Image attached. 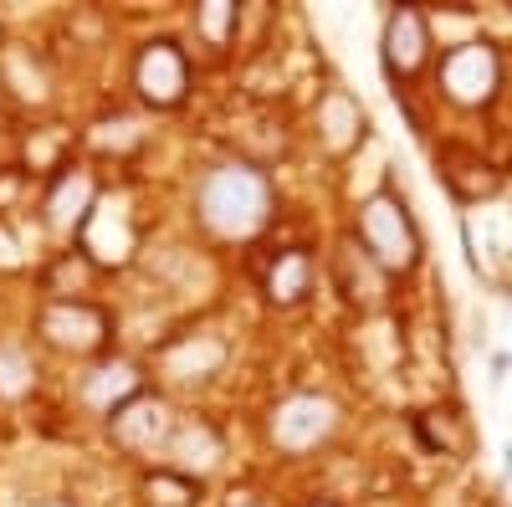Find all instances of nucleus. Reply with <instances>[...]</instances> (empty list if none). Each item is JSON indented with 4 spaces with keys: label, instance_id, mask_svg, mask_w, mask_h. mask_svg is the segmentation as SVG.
<instances>
[{
    "label": "nucleus",
    "instance_id": "412c9836",
    "mask_svg": "<svg viewBox=\"0 0 512 507\" xmlns=\"http://www.w3.org/2000/svg\"><path fill=\"white\" fill-rule=\"evenodd\" d=\"M420 436H425V446L431 451H461V420H456V410H425L420 415Z\"/></svg>",
    "mask_w": 512,
    "mask_h": 507
},
{
    "label": "nucleus",
    "instance_id": "dca6fc26",
    "mask_svg": "<svg viewBox=\"0 0 512 507\" xmlns=\"http://www.w3.org/2000/svg\"><path fill=\"white\" fill-rule=\"evenodd\" d=\"M0 82L21 103H47V67H41L26 47H0Z\"/></svg>",
    "mask_w": 512,
    "mask_h": 507
},
{
    "label": "nucleus",
    "instance_id": "423d86ee",
    "mask_svg": "<svg viewBox=\"0 0 512 507\" xmlns=\"http://www.w3.org/2000/svg\"><path fill=\"white\" fill-rule=\"evenodd\" d=\"M379 57H384V72H390L395 82L420 77V72H425V62H431V21H425V11L400 6V11L384 16Z\"/></svg>",
    "mask_w": 512,
    "mask_h": 507
},
{
    "label": "nucleus",
    "instance_id": "f03ea898",
    "mask_svg": "<svg viewBox=\"0 0 512 507\" xmlns=\"http://www.w3.org/2000/svg\"><path fill=\"white\" fill-rule=\"evenodd\" d=\"M359 241L369 257L400 277L420 262V231H415V216H410V205L395 195V190H374L364 205H359Z\"/></svg>",
    "mask_w": 512,
    "mask_h": 507
},
{
    "label": "nucleus",
    "instance_id": "39448f33",
    "mask_svg": "<svg viewBox=\"0 0 512 507\" xmlns=\"http://www.w3.org/2000/svg\"><path fill=\"white\" fill-rule=\"evenodd\" d=\"M36 333L47 338L57 354H98L108 344L113 323H108L103 308H93L82 298V303H47L36 318Z\"/></svg>",
    "mask_w": 512,
    "mask_h": 507
},
{
    "label": "nucleus",
    "instance_id": "9d476101",
    "mask_svg": "<svg viewBox=\"0 0 512 507\" xmlns=\"http://www.w3.org/2000/svg\"><path fill=\"white\" fill-rule=\"evenodd\" d=\"M93 205H98V185H93V175L72 164V169H62V175L52 180V190H47V226H52L57 236H72V231L88 226Z\"/></svg>",
    "mask_w": 512,
    "mask_h": 507
},
{
    "label": "nucleus",
    "instance_id": "f3484780",
    "mask_svg": "<svg viewBox=\"0 0 512 507\" xmlns=\"http://www.w3.org/2000/svg\"><path fill=\"white\" fill-rule=\"evenodd\" d=\"M93 272L98 262L88 257V251H62V257L47 267V292H52V303H82V292L93 287Z\"/></svg>",
    "mask_w": 512,
    "mask_h": 507
},
{
    "label": "nucleus",
    "instance_id": "f8f14e48",
    "mask_svg": "<svg viewBox=\"0 0 512 507\" xmlns=\"http://www.w3.org/2000/svg\"><path fill=\"white\" fill-rule=\"evenodd\" d=\"M436 164H441V180H446V190L456 200H492L502 190V175L477 149H466V144H446L436 154Z\"/></svg>",
    "mask_w": 512,
    "mask_h": 507
},
{
    "label": "nucleus",
    "instance_id": "20e7f679",
    "mask_svg": "<svg viewBox=\"0 0 512 507\" xmlns=\"http://www.w3.org/2000/svg\"><path fill=\"white\" fill-rule=\"evenodd\" d=\"M134 93L149 103V108H180L185 93H190V57L180 41H169V36H154L139 47L134 57Z\"/></svg>",
    "mask_w": 512,
    "mask_h": 507
},
{
    "label": "nucleus",
    "instance_id": "aec40b11",
    "mask_svg": "<svg viewBox=\"0 0 512 507\" xmlns=\"http://www.w3.org/2000/svg\"><path fill=\"white\" fill-rule=\"evenodd\" d=\"M236 21H241V11L231 6V0H205V6L195 11V31L210 41V47H226V41L236 36Z\"/></svg>",
    "mask_w": 512,
    "mask_h": 507
},
{
    "label": "nucleus",
    "instance_id": "4be33fe9",
    "mask_svg": "<svg viewBox=\"0 0 512 507\" xmlns=\"http://www.w3.org/2000/svg\"><path fill=\"white\" fill-rule=\"evenodd\" d=\"M36 385V369L21 349H0V400H21Z\"/></svg>",
    "mask_w": 512,
    "mask_h": 507
},
{
    "label": "nucleus",
    "instance_id": "9b49d317",
    "mask_svg": "<svg viewBox=\"0 0 512 507\" xmlns=\"http://www.w3.org/2000/svg\"><path fill=\"white\" fill-rule=\"evenodd\" d=\"M82 236V251L98 262V267H113V262H128V251H134V226H128V210L113 205V200H98L88 226L77 231Z\"/></svg>",
    "mask_w": 512,
    "mask_h": 507
},
{
    "label": "nucleus",
    "instance_id": "4468645a",
    "mask_svg": "<svg viewBox=\"0 0 512 507\" xmlns=\"http://www.w3.org/2000/svg\"><path fill=\"white\" fill-rule=\"evenodd\" d=\"M262 287H267V303H272V308H297V303L313 292V257H308L303 246L277 251V262L267 267Z\"/></svg>",
    "mask_w": 512,
    "mask_h": 507
},
{
    "label": "nucleus",
    "instance_id": "6ab92c4d",
    "mask_svg": "<svg viewBox=\"0 0 512 507\" xmlns=\"http://www.w3.org/2000/svg\"><path fill=\"white\" fill-rule=\"evenodd\" d=\"M144 502L149 507H195L200 502V482L175 472V467H164V472H149L144 477Z\"/></svg>",
    "mask_w": 512,
    "mask_h": 507
},
{
    "label": "nucleus",
    "instance_id": "2eb2a0df",
    "mask_svg": "<svg viewBox=\"0 0 512 507\" xmlns=\"http://www.w3.org/2000/svg\"><path fill=\"white\" fill-rule=\"evenodd\" d=\"M134 395H144V385H139V369L128 359H108V364H98L88 379H82V400H88L93 410H103V415H113Z\"/></svg>",
    "mask_w": 512,
    "mask_h": 507
},
{
    "label": "nucleus",
    "instance_id": "7ed1b4c3",
    "mask_svg": "<svg viewBox=\"0 0 512 507\" xmlns=\"http://www.w3.org/2000/svg\"><path fill=\"white\" fill-rule=\"evenodd\" d=\"M502 88V57L487 41H461L441 57V93L456 108H487Z\"/></svg>",
    "mask_w": 512,
    "mask_h": 507
},
{
    "label": "nucleus",
    "instance_id": "ddd939ff",
    "mask_svg": "<svg viewBox=\"0 0 512 507\" xmlns=\"http://www.w3.org/2000/svg\"><path fill=\"white\" fill-rule=\"evenodd\" d=\"M364 129H369V118H364V108L344 93V88H333L323 103H318V139H323V149L328 154H354L359 144H364Z\"/></svg>",
    "mask_w": 512,
    "mask_h": 507
},
{
    "label": "nucleus",
    "instance_id": "a211bd4d",
    "mask_svg": "<svg viewBox=\"0 0 512 507\" xmlns=\"http://www.w3.org/2000/svg\"><path fill=\"white\" fill-rule=\"evenodd\" d=\"M169 451H175V472H185V477H195V482H200V477L221 461V441H216V431H210V426L175 431Z\"/></svg>",
    "mask_w": 512,
    "mask_h": 507
},
{
    "label": "nucleus",
    "instance_id": "5701e85b",
    "mask_svg": "<svg viewBox=\"0 0 512 507\" xmlns=\"http://www.w3.org/2000/svg\"><path fill=\"white\" fill-rule=\"evenodd\" d=\"M0 272H21V241L6 221H0Z\"/></svg>",
    "mask_w": 512,
    "mask_h": 507
},
{
    "label": "nucleus",
    "instance_id": "b1692460",
    "mask_svg": "<svg viewBox=\"0 0 512 507\" xmlns=\"http://www.w3.org/2000/svg\"><path fill=\"white\" fill-rule=\"evenodd\" d=\"M313 507H333V502H313Z\"/></svg>",
    "mask_w": 512,
    "mask_h": 507
},
{
    "label": "nucleus",
    "instance_id": "1a4fd4ad",
    "mask_svg": "<svg viewBox=\"0 0 512 507\" xmlns=\"http://www.w3.org/2000/svg\"><path fill=\"white\" fill-rule=\"evenodd\" d=\"M333 282H338V292H344V303H354V308L369 313V308L384 303L390 272L369 257L359 236H344V241H338V251H333Z\"/></svg>",
    "mask_w": 512,
    "mask_h": 507
},
{
    "label": "nucleus",
    "instance_id": "f257e3e1",
    "mask_svg": "<svg viewBox=\"0 0 512 507\" xmlns=\"http://www.w3.org/2000/svg\"><path fill=\"white\" fill-rule=\"evenodd\" d=\"M272 216V185L262 169L251 164H221L200 180V221L226 236V241H246L267 226Z\"/></svg>",
    "mask_w": 512,
    "mask_h": 507
},
{
    "label": "nucleus",
    "instance_id": "393cba45",
    "mask_svg": "<svg viewBox=\"0 0 512 507\" xmlns=\"http://www.w3.org/2000/svg\"><path fill=\"white\" fill-rule=\"evenodd\" d=\"M52 507H67V502H52Z\"/></svg>",
    "mask_w": 512,
    "mask_h": 507
},
{
    "label": "nucleus",
    "instance_id": "6e6552de",
    "mask_svg": "<svg viewBox=\"0 0 512 507\" xmlns=\"http://www.w3.org/2000/svg\"><path fill=\"white\" fill-rule=\"evenodd\" d=\"M108 431L123 451H159L175 441V415H169V405L159 395H134L108 415Z\"/></svg>",
    "mask_w": 512,
    "mask_h": 507
},
{
    "label": "nucleus",
    "instance_id": "0eeeda50",
    "mask_svg": "<svg viewBox=\"0 0 512 507\" xmlns=\"http://www.w3.org/2000/svg\"><path fill=\"white\" fill-rule=\"evenodd\" d=\"M333 426H338V410L323 395H287L272 410V441L282 451H313Z\"/></svg>",
    "mask_w": 512,
    "mask_h": 507
}]
</instances>
